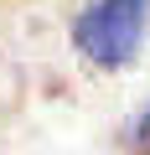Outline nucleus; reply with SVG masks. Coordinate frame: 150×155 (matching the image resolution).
Masks as SVG:
<instances>
[{
	"label": "nucleus",
	"mask_w": 150,
	"mask_h": 155,
	"mask_svg": "<svg viewBox=\"0 0 150 155\" xmlns=\"http://www.w3.org/2000/svg\"><path fill=\"white\" fill-rule=\"evenodd\" d=\"M150 26V0H93L72 21V47L93 67H124Z\"/></svg>",
	"instance_id": "nucleus-1"
}]
</instances>
